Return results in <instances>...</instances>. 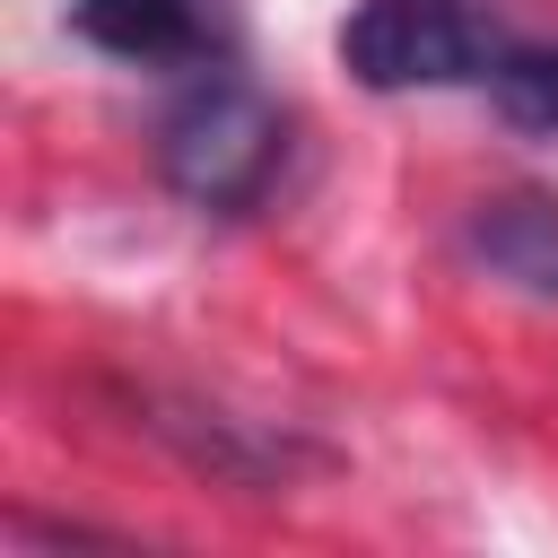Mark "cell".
Listing matches in <instances>:
<instances>
[{
    "label": "cell",
    "instance_id": "277c9868",
    "mask_svg": "<svg viewBox=\"0 0 558 558\" xmlns=\"http://www.w3.org/2000/svg\"><path fill=\"white\" fill-rule=\"evenodd\" d=\"M462 244H471V262H480L488 279H506L514 296L558 305V192H541V183L488 192V201L471 209Z\"/></svg>",
    "mask_w": 558,
    "mask_h": 558
},
{
    "label": "cell",
    "instance_id": "5b68a950",
    "mask_svg": "<svg viewBox=\"0 0 558 558\" xmlns=\"http://www.w3.org/2000/svg\"><path fill=\"white\" fill-rule=\"evenodd\" d=\"M488 96H497V113H506L514 131L558 140V44H514V52L497 61Z\"/></svg>",
    "mask_w": 558,
    "mask_h": 558
},
{
    "label": "cell",
    "instance_id": "7a4b0ae2",
    "mask_svg": "<svg viewBox=\"0 0 558 558\" xmlns=\"http://www.w3.org/2000/svg\"><path fill=\"white\" fill-rule=\"evenodd\" d=\"M506 52L514 35L488 0H357L340 17V70L375 96L488 87Z\"/></svg>",
    "mask_w": 558,
    "mask_h": 558
},
{
    "label": "cell",
    "instance_id": "6da1fadb",
    "mask_svg": "<svg viewBox=\"0 0 558 558\" xmlns=\"http://www.w3.org/2000/svg\"><path fill=\"white\" fill-rule=\"evenodd\" d=\"M157 174H166L192 209L244 218V209H262V201L279 192V174H288V113H279L235 61L192 70L183 96H174L166 122H157Z\"/></svg>",
    "mask_w": 558,
    "mask_h": 558
},
{
    "label": "cell",
    "instance_id": "3957f363",
    "mask_svg": "<svg viewBox=\"0 0 558 558\" xmlns=\"http://www.w3.org/2000/svg\"><path fill=\"white\" fill-rule=\"evenodd\" d=\"M70 35L131 61V70H166V78H192V70H218L235 61V9L227 0H70Z\"/></svg>",
    "mask_w": 558,
    "mask_h": 558
}]
</instances>
